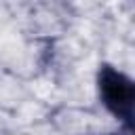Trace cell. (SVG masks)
<instances>
[{
    "label": "cell",
    "mask_w": 135,
    "mask_h": 135,
    "mask_svg": "<svg viewBox=\"0 0 135 135\" xmlns=\"http://www.w3.org/2000/svg\"><path fill=\"white\" fill-rule=\"evenodd\" d=\"M97 89L103 105L108 112H112L116 118L122 120L124 129L131 131V118H133V103H135V84L133 80L116 70L110 63L99 65L97 72Z\"/></svg>",
    "instance_id": "1"
},
{
    "label": "cell",
    "mask_w": 135,
    "mask_h": 135,
    "mask_svg": "<svg viewBox=\"0 0 135 135\" xmlns=\"http://www.w3.org/2000/svg\"><path fill=\"white\" fill-rule=\"evenodd\" d=\"M131 131H124V133H86V135H129Z\"/></svg>",
    "instance_id": "2"
}]
</instances>
